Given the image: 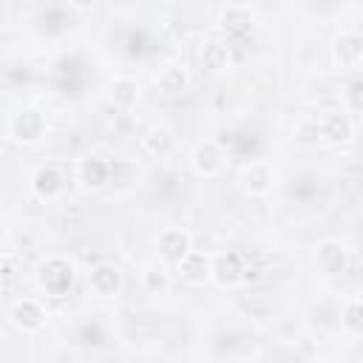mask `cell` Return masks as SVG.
Instances as JSON below:
<instances>
[{"instance_id":"obj_20","label":"cell","mask_w":363,"mask_h":363,"mask_svg":"<svg viewBox=\"0 0 363 363\" xmlns=\"http://www.w3.org/2000/svg\"><path fill=\"white\" fill-rule=\"evenodd\" d=\"M139 281H142V289L150 292V295H162L167 292L170 286V272L164 264H145L142 272H139Z\"/></svg>"},{"instance_id":"obj_3","label":"cell","mask_w":363,"mask_h":363,"mask_svg":"<svg viewBox=\"0 0 363 363\" xmlns=\"http://www.w3.org/2000/svg\"><path fill=\"white\" fill-rule=\"evenodd\" d=\"M244 269H247V255L238 250H227V252L213 255L210 278L218 286H238V284H244Z\"/></svg>"},{"instance_id":"obj_10","label":"cell","mask_w":363,"mask_h":363,"mask_svg":"<svg viewBox=\"0 0 363 363\" xmlns=\"http://www.w3.org/2000/svg\"><path fill=\"white\" fill-rule=\"evenodd\" d=\"M318 130H320V139L323 142H329V145H346L354 136V119L346 111H332V113H326L320 119Z\"/></svg>"},{"instance_id":"obj_15","label":"cell","mask_w":363,"mask_h":363,"mask_svg":"<svg viewBox=\"0 0 363 363\" xmlns=\"http://www.w3.org/2000/svg\"><path fill=\"white\" fill-rule=\"evenodd\" d=\"M315 258H318L320 272H326V275H340V272H346V267H349V250H346V244H340V241H335V238L320 241Z\"/></svg>"},{"instance_id":"obj_22","label":"cell","mask_w":363,"mask_h":363,"mask_svg":"<svg viewBox=\"0 0 363 363\" xmlns=\"http://www.w3.org/2000/svg\"><path fill=\"white\" fill-rule=\"evenodd\" d=\"M363 108V82L352 79L346 88V113H357Z\"/></svg>"},{"instance_id":"obj_1","label":"cell","mask_w":363,"mask_h":363,"mask_svg":"<svg viewBox=\"0 0 363 363\" xmlns=\"http://www.w3.org/2000/svg\"><path fill=\"white\" fill-rule=\"evenodd\" d=\"M77 284V264L65 255H48L37 267V286L48 298H65Z\"/></svg>"},{"instance_id":"obj_19","label":"cell","mask_w":363,"mask_h":363,"mask_svg":"<svg viewBox=\"0 0 363 363\" xmlns=\"http://www.w3.org/2000/svg\"><path fill=\"white\" fill-rule=\"evenodd\" d=\"M142 145H145L147 153L162 159V156H167L176 147V136H173V130L167 125H150L145 130V136H142Z\"/></svg>"},{"instance_id":"obj_12","label":"cell","mask_w":363,"mask_h":363,"mask_svg":"<svg viewBox=\"0 0 363 363\" xmlns=\"http://www.w3.org/2000/svg\"><path fill=\"white\" fill-rule=\"evenodd\" d=\"M31 190H34L37 199L54 201V199H60L62 190H65V176L60 173V167L43 164V167H37V170L31 173Z\"/></svg>"},{"instance_id":"obj_4","label":"cell","mask_w":363,"mask_h":363,"mask_svg":"<svg viewBox=\"0 0 363 363\" xmlns=\"http://www.w3.org/2000/svg\"><path fill=\"white\" fill-rule=\"evenodd\" d=\"M218 23H221V31L227 34V45H230V40H247L255 31V11L241 3H230L221 9Z\"/></svg>"},{"instance_id":"obj_7","label":"cell","mask_w":363,"mask_h":363,"mask_svg":"<svg viewBox=\"0 0 363 363\" xmlns=\"http://www.w3.org/2000/svg\"><path fill=\"white\" fill-rule=\"evenodd\" d=\"M156 250H159L164 264H179L193 250V238L182 227H167V230H162L156 235Z\"/></svg>"},{"instance_id":"obj_17","label":"cell","mask_w":363,"mask_h":363,"mask_svg":"<svg viewBox=\"0 0 363 363\" xmlns=\"http://www.w3.org/2000/svg\"><path fill=\"white\" fill-rule=\"evenodd\" d=\"M199 62L210 74H221L230 68V45L224 40H207L199 51Z\"/></svg>"},{"instance_id":"obj_18","label":"cell","mask_w":363,"mask_h":363,"mask_svg":"<svg viewBox=\"0 0 363 363\" xmlns=\"http://www.w3.org/2000/svg\"><path fill=\"white\" fill-rule=\"evenodd\" d=\"M108 99L119 111H130L139 102V82L133 77H113L108 82Z\"/></svg>"},{"instance_id":"obj_16","label":"cell","mask_w":363,"mask_h":363,"mask_svg":"<svg viewBox=\"0 0 363 363\" xmlns=\"http://www.w3.org/2000/svg\"><path fill=\"white\" fill-rule=\"evenodd\" d=\"M210 267H213V255L201 252V250H190L182 261H179V272L187 284L199 286V284H207L210 281Z\"/></svg>"},{"instance_id":"obj_13","label":"cell","mask_w":363,"mask_h":363,"mask_svg":"<svg viewBox=\"0 0 363 363\" xmlns=\"http://www.w3.org/2000/svg\"><path fill=\"white\" fill-rule=\"evenodd\" d=\"M108 176H111V164L99 156H85L74 167V179L82 190H99L108 182Z\"/></svg>"},{"instance_id":"obj_21","label":"cell","mask_w":363,"mask_h":363,"mask_svg":"<svg viewBox=\"0 0 363 363\" xmlns=\"http://www.w3.org/2000/svg\"><path fill=\"white\" fill-rule=\"evenodd\" d=\"M340 326L349 329V332H360V329H363V303H360V298H349V301L343 303Z\"/></svg>"},{"instance_id":"obj_8","label":"cell","mask_w":363,"mask_h":363,"mask_svg":"<svg viewBox=\"0 0 363 363\" xmlns=\"http://www.w3.org/2000/svg\"><path fill=\"white\" fill-rule=\"evenodd\" d=\"M122 269L116 264H96L91 272H88V289L96 295V298H116L122 292Z\"/></svg>"},{"instance_id":"obj_6","label":"cell","mask_w":363,"mask_h":363,"mask_svg":"<svg viewBox=\"0 0 363 363\" xmlns=\"http://www.w3.org/2000/svg\"><path fill=\"white\" fill-rule=\"evenodd\" d=\"M275 184H278V173H275V167L269 162L255 159V162L244 164V170H241V187L250 196H267V193L275 190Z\"/></svg>"},{"instance_id":"obj_9","label":"cell","mask_w":363,"mask_h":363,"mask_svg":"<svg viewBox=\"0 0 363 363\" xmlns=\"http://www.w3.org/2000/svg\"><path fill=\"white\" fill-rule=\"evenodd\" d=\"M190 82H193L190 68H187L184 62H179V60L164 62V65L159 68V74H156V88H159L162 94H167V96L184 94V91L190 88Z\"/></svg>"},{"instance_id":"obj_11","label":"cell","mask_w":363,"mask_h":363,"mask_svg":"<svg viewBox=\"0 0 363 363\" xmlns=\"http://www.w3.org/2000/svg\"><path fill=\"white\" fill-rule=\"evenodd\" d=\"M190 164L199 176L210 179V176H218L221 167H224V150L218 142H199L190 153Z\"/></svg>"},{"instance_id":"obj_5","label":"cell","mask_w":363,"mask_h":363,"mask_svg":"<svg viewBox=\"0 0 363 363\" xmlns=\"http://www.w3.org/2000/svg\"><path fill=\"white\" fill-rule=\"evenodd\" d=\"M332 60L340 71H357L363 62V37L357 31H340L332 43Z\"/></svg>"},{"instance_id":"obj_14","label":"cell","mask_w":363,"mask_h":363,"mask_svg":"<svg viewBox=\"0 0 363 363\" xmlns=\"http://www.w3.org/2000/svg\"><path fill=\"white\" fill-rule=\"evenodd\" d=\"M45 306L34 298H20L11 306V323L23 332H40L45 326Z\"/></svg>"},{"instance_id":"obj_2","label":"cell","mask_w":363,"mask_h":363,"mask_svg":"<svg viewBox=\"0 0 363 363\" xmlns=\"http://www.w3.org/2000/svg\"><path fill=\"white\" fill-rule=\"evenodd\" d=\"M9 136L20 145H37L48 136V116L37 108H20L9 119Z\"/></svg>"}]
</instances>
